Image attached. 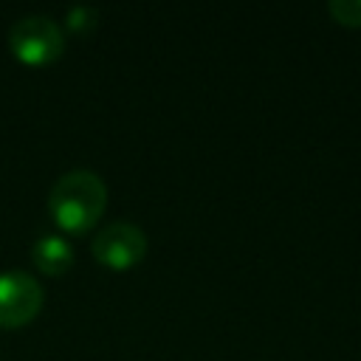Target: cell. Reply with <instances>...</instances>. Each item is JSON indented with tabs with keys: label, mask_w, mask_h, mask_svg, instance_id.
Instances as JSON below:
<instances>
[{
	"label": "cell",
	"mask_w": 361,
	"mask_h": 361,
	"mask_svg": "<svg viewBox=\"0 0 361 361\" xmlns=\"http://www.w3.org/2000/svg\"><path fill=\"white\" fill-rule=\"evenodd\" d=\"M65 25H68V31L85 34V31H90V28L96 25V11H93V8H87V6H76V8H71V11H68Z\"/></svg>",
	"instance_id": "cell-7"
},
{
	"label": "cell",
	"mask_w": 361,
	"mask_h": 361,
	"mask_svg": "<svg viewBox=\"0 0 361 361\" xmlns=\"http://www.w3.org/2000/svg\"><path fill=\"white\" fill-rule=\"evenodd\" d=\"M31 259L37 265V271L48 274V276H59L71 268L73 262V251L71 243L59 234H42L34 245H31Z\"/></svg>",
	"instance_id": "cell-5"
},
{
	"label": "cell",
	"mask_w": 361,
	"mask_h": 361,
	"mask_svg": "<svg viewBox=\"0 0 361 361\" xmlns=\"http://www.w3.org/2000/svg\"><path fill=\"white\" fill-rule=\"evenodd\" d=\"M327 11L341 25H355V28L361 25V0H333L327 6Z\"/></svg>",
	"instance_id": "cell-6"
},
{
	"label": "cell",
	"mask_w": 361,
	"mask_h": 361,
	"mask_svg": "<svg viewBox=\"0 0 361 361\" xmlns=\"http://www.w3.org/2000/svg\"><path fill=\"white\" fill-rule=\"evenodd\" d=\"M45 302V290L42 285L20 271H0V327H23L28 324Z\"/></svg>",
	"instance_id": "cell-3"
},
{
	"label": "cell",
	"mask_w": 361,
	"mask_h": 361,
	"mask_svg": "<svg viewBox=\"0 0 361 361\" xmlns=\"http://www.w3.org/2000/svg\"><path fill=\"white\" fill-rule=\"evenodd\" d=\"M147 254V234L130 223L116 220L93 237V257L110 271H127Z\"/></svg>",
	"instance_id": "cell-4"
},
{
	"label": "cell",
	"mask_w": 361,
	"mask_h": 361,
	"mask_svg": "<svg viewBox=\"0 0 361 361\" xmlns=\"http://www.w3.org/2000/svg\"><path fill=\"white\" fill-rule=\"evenodd\" d=\"M107 203L104 180L90 169L65 172L48 192V212L65 231H87L96 226Z\"/></svg>",
	"instance_id": "cell-1"
},
{
	"label": "cell",
	"mask_w": 361,
	"mask_h": 361,
	"mask_svg": "<svg viewBox=\"0 0 361 361\" xmlns=\"http://www.w3.org/2000/svg\"><path fill=\"white\" fill-rule=\"evenodd\" d=\"M8 48L25 65H51L65 48V31L48 14H25L8 28Z\"/></svg>",
	"instance_id": "cell-2"
}]
</instances>
